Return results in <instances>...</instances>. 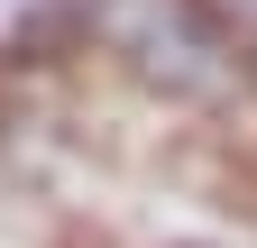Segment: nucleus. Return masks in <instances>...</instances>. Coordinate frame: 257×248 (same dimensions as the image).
I'll return each instance as SVG.
<instances>
[{"label":"nucleus","instance_id":"nucleus-2","mask_svg":"<svg viewBox=\"0 0 257 248\" xmlns=\"http://www.w3.org/2000/svg\"><path fill=\"white\" fill-rule=\"evenodd\" d=\"M211 10H220V19H230V28H239V37H257V0H211Z\"/></svg>","mask_w":257,"mask_h":248},{"label":"nucleus","instance_id":"nucleus-1","mask_svg":"<svg viewBox=\"0 0 257 248\" xmlns=\"http://www.w3.org/2000/svg\"><path fill=\"white\" fill-rule=\"evenodd\" d=\"M83 74L156 129L257 119V37H239L211 0H83Z\"/></svg>","mask_w":257,"mask_h":248}]
</instances>
